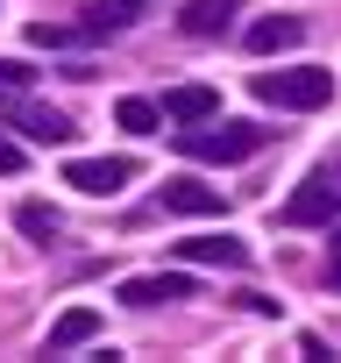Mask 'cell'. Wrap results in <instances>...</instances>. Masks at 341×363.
<instances>
[{
    "label": "cell",
    "mask_w": 341,
    "mask_h": 363,
    "mask_svg": "<svg viewBox=\"0 0 341 363\" xmlns=\"http://www.w3.org/2000/svg\"><path fill=\"white\" fill-rule=\"evenodd\" d=\"M270 143V128H256V121H185L178 128V150L192 157V164H242V157H256Z\"/></svg>",
    "instance_id": "1"
},
{
    "label": "cell",
    "mask_w": 341,
    "mask_h": 363,
    "mask_svg": "<svg viewBox=\"0 0 341 363\" xmlns=\"http://www.w3.org/2000/svg\"><path fill=\"white\" fill-rule=\"evenodd\" d=\"M263 107H284V114H320L334 107V72L327 65H291V72H256L249 79Z\"/></svg>",
    "instance_id": "2"
},
{
    "label": "cell",
    "mask_w": 341,
    "mask_h": 363,
    "mask_svg": "<svg viewBox=\"0 0 341 363\" xmlns=\"http://www.w3.org/2000/svg\"><path fill=\"white\" fill-rule=\"evenodd\" d=\"M334 221H341V178L313 171L306 186L284 200V228H334Z\"/></svg>",
    "instance_id": "3"
},
{
    "label": "cell",
    "mask_w": 341,
    "mask_h": 363,
    "mask_svg": "<svg viewBox=\"0 0 341 363\" xmlns=\"http://www.w3.org/2000/svg\"><path fill=\"white\" fill-rule=\"evenodd\" d=\"M135 178V157H71L64 164V186H79L86 200H114Z\"/></svg>",
    "instance_id": "4"
},
{
    "label": "cell",
    "mask_w": 341,
    "mask_h": 363,
    "mask_svg": "<svg viewBox=\"0 0 341 363\" xmlns=\"http://www.w3.org/2000/svg\"><path fill=\"white\" fill-rule=\"evenodd\" d=\"M86 22H79V43H100V36H121V29H135L142 15H149V0H93V8H79Z\"/></svg>",
    "instance_id": "5"
},
{
    "label": "cell",
    "mask_w": 341,
    "mask_h": 363,
    "mask_svg": "<svg viewBox=\"0 0 341 363\" xmlns=\"http://www.w3.org/2000/svg\"><path fill=\"white\" fill-rule=\"evenodd\" d=\"M163 214H228L221 186H200V178H163Z\"/></svg>",
    "instance_id": "6"
},
{
    "label": "cell",
    "mask_w": 341,
    "mask_h": 363,
    "mask_svg": "<svg viewBox=\"0 0 341 363\" xmlns=\"http://www.w3.org/2000/svg\"><path fill=\"white\" fill-rule=\"evenodd\" d=\"M121 299L128 306H170V299H192V278L185 271H149V278H128Z\"/></svg>",
    "instance_id": "7"
},
{
    "label": "cell",
    "mask_w": 341,
    "mask_h": 363,
    "mask_svg": "<svg viewBox=\"0 0 341 363\" xmlns=\"http://www.w3.org/2000/svg\"><path fill=\"white\" fill-rule=\"evenodd\" d=\"M178 257H185V264H221V271H242V264H249V242H235V235H192V242H178Z\"/></svg>",
    "instance_id": "8"
},
{
    "label": "cell",
    "mask_w": 341,
    "mask_h": 363,
    "mask_svg": "<svg viewBox=\"0 0 341 363\" xmlns=\"http://www.w3.org/2000/svg\"><path fill=\"white\" fill-rule=\"evenodd\" d=\"M214 114H221L214 86H170L163 93V121H214Z\"/></svg>",
    "instance_id": "9"
},
{
    "label": "cell",
    "mask_w": 341,
    "mask_h": 363,
    "mask_svg": "<svg viewBox=\"0 0 341 363\" xmlns=\"http://www.w3.org/2000/svg\"><path fill=\"white\" fill-rule=\"evenodd\" d=\"M299 36H306L299 15H263V22L249 29V50H256V57H277V50H299Z\"/></svg>",
    "instance_id": "10"
},
{
    "label": "cell",
    "mask_w": 341,
    "mask_h": 363,
    "mask_svg": "<svg viewBox=\"0 0 341 363\" xmlns=\"http://www.w3.org/2000/svg\"><path fill=\"white\" fill-rule=\"evenodd\" d=\"M228 22H235V0H185L178 8L185 36H228Z\"/></svg>",
    "instance_id": "11"
},
{
    "label": "cell",
    "mask_w": 341,
    "mask_h": 363,
    "mask_svg": "<svg viewBox=\"0 0 341 363\" xmlns=\"http://www.w3.org/2000/svg\"><path fill=\"white\" fill-rule=\"evenodd\" d=\"M93 335H100V313H93V306H64L57 328H50V356H64V349H79V342H93Z\"/></svg>",
    "instance_id": "12"
},
{
    "label": "cell",
    "mask_w": 341,
    "mask_h": 363,
    "mask_svg": "<svg viewBox=\"0 0 341 363\" xmlns=\"http://www.w3.org/2000/svg\"><path fill=\"white\" fill-rule=\"evenodd\" d=\"M15 228H22L29 242H57V235H64V221H57V214H50L43 200H29V207H15Z\"/></svg>",
    "instance_id": "13"
},
{
    "label": "cell",
    "mask_w": 341,
    "mask_h": 363,
    "mask_svg": "<svg viewBox=\"0 0 341 363\" xmlns=\"http://www.w3.org/2000/svg\"><path fill=\"white\" fill-rule=\"evenodd\" d=\"M114 121H121L128 135H156V121H163V107H156V100H135V93H128V100L114 107Z\"/></svg>",
    "instance_id": "14"
},
{
    "label": "cell",
    "mask_w": 341,
    "mask_h": 363,
    "mask_svg": "<svg viewBox=\"0 0 341 363\" xmlns=\"http://www.w3.org/2000/svg\"><path fill=\"white\" fill-rule=\"evenodd\" d=\"M22 128H29L36 143H71V135H79V128H71L57 107H29V114H22Z\"/></svg>",
    "instance_id": "15"
},
{
    "label": "cell",
    "mask_w": 341,
    "mask_h": 363,
    "mask_svg": "<svg viewBox=\"0 0 341 363\" xmlns=\"http://www.w3.org/2000/svg\"><path fill=\"white\" fill-rule=\"evenodd\" d=\"M0 86H15V93H22V86H36V72L15 65V57H0Z\"/></svg>",
    "instance_id": "16"
},
{
    "label": "cell",
    "mask_w": 341,
    "mask_h": 363,
    "mask_svg": "<svg viewBox=\"0 0 341 363\" xmlns=\"http://www.w3.org/2000/svg\"><path fill=\"white\" fill-rule=\"evenodd\" d=\"M15 171H22V143H15V135H0V178H15Z\"/></svg>",
    "instance_id": "17"
},
{
    "label": "cell",
    "mask_w": 341,
    "mask_h": 363,
    "mask_svg": "<svg viewBox=\"0 0 341 363\" xmlns=\"http://www.w3.org/2000/svg\"><path fill=\"white\" fill-rule=\"evenodd\" d=\"M327 285L341 292V228H334V250H327Z\"/></svg>",
    "instance_id": "18"
},
{
    "label": "cell",
    "mask_w": 341,
    "mask_h": 363,
    "mask_svg": "<svg viewBox=\"0 0 341 363\" xmlns=\"http://www.w3.org/2000/svg\"><path fill=\"white\" fill-rule=\"evenodd\" d=\"M334 178H341V164H334Z\"/></svg>",
    "instance_id": "19"
}]
</instances>
